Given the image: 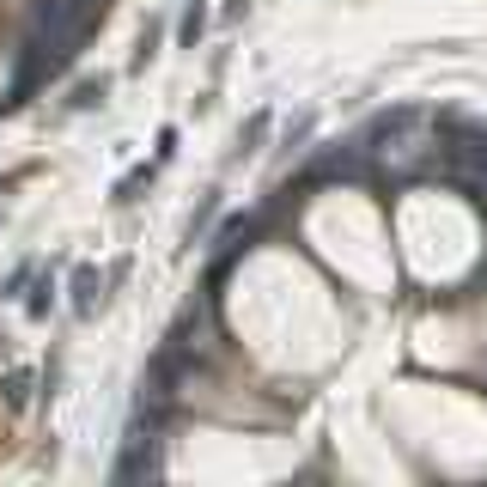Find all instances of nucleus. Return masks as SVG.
I'll use <instances>...</instances> for the list:
<instances>
[{
  "label": "nucleus",
  "instance_id": "nucleus-1",
  "mask_svg": "<svg viewBox=\"0 0 487 487\" xmlns=\"http://www.w3.org/2000/svg\"><path fill=\"white\" fill-rule=\"evenodd\" d=\"M365 153L378 159L390 183H414L439 164V122L426 110H384V116L365 128Z\"/></svg>",
  "mask_w": 487,
  "mask_h": 487
},
{
  "label": "nucleus",
  "instance_id": "nucleus-2",
  "mask_svg": "<svg viewBox=\"0 0 487 487\" xmlns=\"http://www.w3.org/2000/svg\"><path fill=\"white\" fill-rule=\"evenodd\" d=\"M141 475H159V439L153 432H134L116 463V482H141Z\"/></svg>",
  "mask_w": 487,
  "mask_h": 487
},
{
  "label": "nucleus",
  "instance_id": "nucleus-3",
  "mask_svg": "<svg viewBox=\"0 0 487 487\" xmlns=\"http://www.w3.org/2000/svg\"><path fill=\"white\" fill-rule=\"evenodd\" d=\"M256 232H263V220H256V214H232V220L220 225V238H214V244H220V256H238Z\"/></svg>",
  "mask_w": 487,
  "mask_h": 487
},
{
  "label": "nucleus",
  "instance_id": "nucleus-4",
  "mask_svg": "<svg viewBox=\"0 0 487 487\" xmlns=\"http://www.w3.org/2000/svg\"><path fill=\"white\" fill-rule=\"evenodd\" d=\"M98 293H104V274H98V268H74V311H80V317L98 311Z\"/></svg>",
  "mask_w": 487,
  "mask_h": 487
},
{
  "label": "nucleus",
  "instance_id": "nucleus-5",
  "mask_svg": "<svg viewBox=\"0 0 487 487\" xmlns=\"http://www.w3.org/2000/svg\"><path fill=\"white\" fill-rule=\"evenodd\" d=\"M104 92H110L104 74H98V80H80V85H74V98H67V110H92V104H104Z\"/></svg>",
  "mask_w": 487,
  "mask_h": 487
},
{
  "label": "nucleus",
  "instance_id": "nucleus-6",
  "mask_svg": "<svg viewBox=\"0 0 487 487\" xmlns=\"http://www.w3.org/2000/svg\"><path fill=\"white\" fill-rule=\"evenodd\" d=\"M202 31H207V13H202V6H189V13H183V25H177V43H183V49H195V43H202Z\"/></svg>",
  "mask_w": 487,
  "mask_h": 487
},
{
  "label": "nucleus",
  "instance_id": "nucleus-7",
  "mask_svg": "<svg viewBox=\"0 0 487 487\" xmlns=\"http://www.w3.org/2000/svg\"><path fill=\"white\" fill-rule=\"evenodd\" d=\"M146 183H153V164H134V171H128V177L116 183V202H134V195H141Z\"/></svg>",
  "mask_w": 487,
  "mask_h": 487
},
{
  "label": "nucleus",
  "instance_id": "nucleus-8",
  "mask_svg": "<svg viewBox=\"0 0 487 487\" xmlns=\"http://www.w3.org/2000/svg\"><path fill=\"white\" fill-rule=\"evenodd\" d=\"M31 403V372H6V408Z\"/></svg>",
  "mask_w": 487,
  "mask_h": 487
},
{
  "label": "nucleus",
  "instance_id": "nucleus-9",
  "mask_svg": "<svg viewBox=\"0 0 487 487\" xmlns=\"http://www.w3.org/2000/svg\"><path fill=\"white\" fill-rule=\"evenodd\" d=\"M49 304H55V281L43 274V281H37V293L25 299V311H31V317H49Z\"/></svg>",
  "mask_w": 487,
  "mask_h": 487
},
{
  "label": "nucleus",
  "instance_id": "nucleus-10",
  "mask_svg": "<svg viewBox=\"0 0 487 487\" xmlns=\"http://www.w3.org/2000/svg\"><path fill=\"white\" fill-rule=\"evenodd\" d=\"M263 134H268V116H250V122H244V134H238V153H256Z\"/></svg>",
  "mask_w": 487,
  "mask_h": 487
},
{
  "label": "nucleus",
  "instance_id": "nucleus-11",
  "mask_svg": "<svg viewBox=\"0 0 487 487\" xmlns=\"http://www.w3.org/2000/svg\"><path fill=\"white\" fill-rule=\"evenodd\" d=\"M153 49H159V25H146V31H141V49H134V67H146V61H153Z\"/></svg>",
  "mask_w": 487,
  "mask_h": 487
},
{
  "label": "nucleus",
  "instance_id": "nucleus-12",
  "mask_svg": "<svg viewBox=\"0 0 487 487\" xmlns=\"http://www.w3.org/2000/svg\"><path fill=\"white\" fill-rule=\"evenodd\" d=\"M25 281H31V263H19V268H13V274H6V286H0V293H6V299H13V293H19Z\"/></svg>",
  "mask_w": 487,
  "mask_h": 487
},
{
  "label": "nucleus",
  "instance_id": "nucleus-13",
  "mask_svg": "<svg viewBox=\"0 0 487 487\" xmlns=\"http://www.w3.org/2000/svg\"><path fill=\"white\" fill-rule=\"evenodd\" d=\"M244 6H250V0H225V19H238Z\"/></svg>",
  "mask_w": 487,
  "mask_h": 487
}]
</instances>
